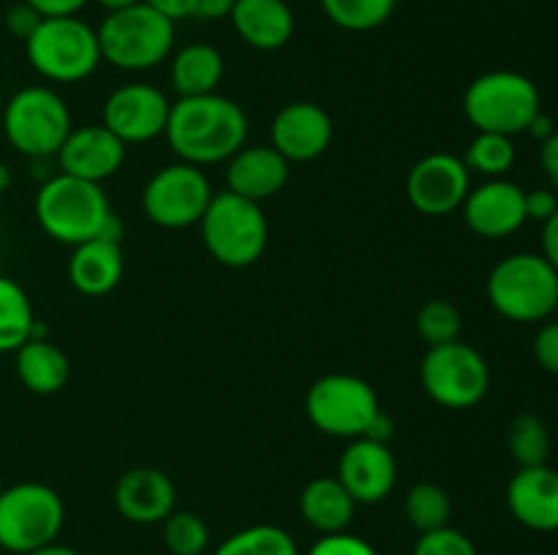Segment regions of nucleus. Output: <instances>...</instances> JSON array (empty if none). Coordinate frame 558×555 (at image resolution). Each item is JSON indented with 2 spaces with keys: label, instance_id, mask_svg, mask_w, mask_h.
Listing matches in <instances>:
<instances>
[{
  "label": "nucleus",
  "instance_id": "obj_15",
  "mask_svg": "<svg viewBox=\"0 0 558 555\" xmlns=\"http://www.w3.org/2000/svg\"><path fill=\"white\" fill-rule=\"evenodd\" d=\"M461 210L466 226L485 239L510 237L529 221L526 190L505 177L488 180V183L469 190Z\"/></svg>",
  "mask_w": 558,
  "mask_h": 555
},
{
  "label": "nucleus",
  "instance_id": "obj_2",
  "mask_svg": "<svg viewBox=\"0 0 558 555\" xmlns=\"http://www.w3.org/2000/svg\"><path fill=\"white\" fill-rule=\"evenodd\" d=\"M109 218H112V207L98 183L58 172L44 180L36 194L38 226L54 243L71 245V248L101 237Z\"/></svg>",
  "mask_w": 558,
  "mask_h": 555
},
{
  "label": "nucleus",
  "instance_id": "obj_40",
  "mask_svg": "<svg viewBox=\"0 0 558 555\" xmlns=\"http://www.w3.org/2000/svg\"><path fill=\"white\" fill-rule=\"evenodd\" d=\"M41 16H76L90 0H25Z\"/></svg>",
  "mask_w": 558,
  "mask_h": 555
},
{
  "label": "nucleus",
  "instance_id": "obj_44",
  "mask_svg": "<svg viewBox=\"0 0 558 555\" xmlns=\"http://www.w3.org/2000/svg\"><path fill=\"white\" fill-rule=\"evenodd\" d=\"M238 0H196L194 16L199 20H229Z\"/></svg>",
  "mask_w": 558,
  "mask_h": 555
},
{
  "label": "nucleus",
  "instance_id": "obj_4",
  "mask_svg": "<svg viewBox=\"0 0 558 555\" xmlns=\"http://www.w3.org/2000/svg\"><path fill=\"white\" fill-rule=\"evenodd\" d=\"M199 232L207 254L218 264L234 267V270L256 264L270 237V226H267L259 201H251L232 190L213 194L199 221Z\"/></svg>",
  "mask_w": 558,
  "mask_h": 555
},
{
  "label": "nucleus",
  "instance_id": "obj_23",
  "mask_svg": "<svg viewBox=\"0 0 558 555\" xmlns=\"http://www.w3.org/2000/svg\"><path fill=\"white\" fill-rule=\"evenodd\" d=\"M229 20L238 36L262 52L287 47L294 36V14L287 0H238Z\"/></svg>",
  "mask_w": 558,
  "mask_h": 555
},
{
  "label": "nucleus",
  "instance_id": "obj_3",
  "mask_svg": "<svg viewBox=\"0 0 558 555\" xmlns=\"http://www.w3.org/2000/svg\"><path fill=\"white\" fill-rule=\"evenodd\" d=\"M101 60L120 71H147L161 65L174 47V22L142 3L107 11L96 27Z\"/></svg>",
  "mask_w": 558,
  "mask_h": 555
},
{
  "label": "nucleus",
  "instance_id": "obj_20",
  "mask_svg": "<svg viewBox=\"0 0 558 555\" xmlns=\"http://www.w3.org/2000/svg\"><path fill=\"white\" fill-rule=\"evenodd\" d=\"M507 509L529 531H558V471L545 466L518 468L507 484Z\"/></svg>",
  "mask_w": 558,
  "mask_h": 555
},
{
  "label": "nucleus",
  "instance_id": "obj_6",
  "mask_svg": "<svg viewBox=\"0 0 558 555\" xmlns=\"http://www.w3.org/2000/svg\"><path fill=\"white\" fill-rule=\"evenodd\" d=\"M27 63L49 82H82L101 63L98 33L80 16H44L25 41Z\"/></svg>",
  "mask_w": 558,
  "mask_h": 555
},
{
  "label": "nucleus",
  "instance_id": "obj_24",
  "mask_svg": "<svg viewBox=\"0 0 558 555\" xmlns=\"http://www.w3.org/2000/svg\"><path fill=\"white\" fill-rule=\"evenodd\" d=\"M357 501L338 482V477L311 479L300 493V515L319 536L341 533L352 526Z\"/></svg>",
  "mask_w": 558,
  "mask_h": 555
},
{
  "label": "nucleus",
  "instance_id": "obj_18",
  "mask_svg": "<svg viewBox=\"0 0 558 555\" xmlns=\"http://www.w3.org/2000/svg\"><path fill=\"white\" fill-rule=\"evenodd\" d=\"M332 141V120L319 103L292 101L272 118L270 145L289 163H308L325 156Z\"/></svg>",
  "mask_w": 558,
  "mask_h": 555
},
{
  "label": "nucleus",
  "instance_id": "obj_7",
  "mask_svg": "<svg viewBox=\"0 0 558 555\" xmlns=\"http://www.w3.org/2000/svg\"><path fill=\"white\" fill-rule=\"evenodd\" d=\"M0 125L16 152L33 158H54L71 134V112L52 87L31 85L16 90L3 103Z\"/></svg>",
  "mask_w": 558,
  "mask_h": 555
},
{
  "label": "nucleus",
  "instance_id": "obj_31",
  "mask_svg": "<svg viewBox=\"0 0 558 555\" xmlns=\"http://www.w3.org/2000/svg\"><path fill=\"white\" fill-rule=\"evenodd\" d=\"M322 11L336 27L349 33L376 30L396 11L398 0H319Z\"/></svg>",
  "mask_w": 558,
  "mask_h": 555
},
{
  "label": "nucleus",
  "instance_id": "obj_42",
  "mask_svg": "<svg viewBox=\"0 0 558 555\" xmlns=\"http://www.w3.org/2000/svg\"><path fill=\"white\" fill-rule=\"evenodd\" d=\"M145 3L172 22L189 20L196 11V0H145Z\"/></svg>",
  "mask_w": 558,
  "mask_h": 555
},
{
  "label": "nucleus",
  "instance_id": "obj_22",
  "mask_svg": "<svg viewBox=\"0 0 558 555\" xmlns=\"http://www.w3.org/2000/svg\"><path fill=\"white\" fill-rule=\"evenodd\" d=\"M125 270L123 245L114 239H87L74 245L69 259V281L85 297H104L120 283Z\"/></svg>",
  "mask_w": 558,
  "mask_h": 555
},
{
  "label": "nucleus",
  "instance_id": "obj_50",
  "mask_svg": "<svg viewBox=\"0 0 558 555\" xmlns=\"http://www.w3.org/2000/svg\"><path fill=\"white\" fill-rule=\"evenodd\" d=\"M3 103H5L3 101V92H0V114H3Z\"/></svg>",
  "mask_w": 558,
  "mask_h": 555
},
{
  "label": "nucleus",
  "instance_id": "obj_46",
  "mask_svg": "<svg viewBox=\"0 0 558 555\" xmlns=\"http://www.w3.org/2000/svg\"><path fill=\"white\" fill-rule=\"evenodd\" d=\"M526 134H532L534 139H539V141H545L548 139L550 134H556V125H554V120L548 118V114L543 112V109H539L537 112V118L532 120V123H529V128H526Z\"/></svg>",
  "mask_w": 558,
  "mask_h": 555
},
{
  "label": "nucleus",
  "instance_id": "obj_38",
  "mask_svg": "<svg viewBox=\"0 0 558 555\" xmlns=\"http://www.w3.org/2000/svg\"><path fill=\"white\" fill-rule=\"evenodd\" d=\"M44 16L38 14L36 9H31V5L22 0V3L11 5L9 11H5V27H9L11 36L22 38V41H27V36H31L33 30L38 27V22H41Z\"/></svg>",
  "mask_w": 558,
  "mask_h": 555
},
{
  "label": "nucleus",
  "instance_id": "obj_11",
  "mask_svg": "<svg viewBox=\"0 0 558 555\" xmlns=\"http://www.w3.org/2000/svg\"><path fill=\"white\" fill-rule=\"evenodd\" d=\"M420 384L441 408L463 411L488 395L490 368L483 354L463 341L430 346L420 362Z\"/></svg>",
  "mask_w": 558,
  "mask_h": 555
},
{
  "label": "nucleus",
  "instance_id": "obj_27",
  "mask_svg": "<svg viewBox=\"0 0 558 555\" xmlns=\"http://www.w3.org/2000/svg\"><path fill=\"white\" fill-rule=\"evenodd\" d=\"M36 313L25 288L14 278L0 275V354H14L36 330Z\"/></svg>",
  "mask_w": 558,
  "mask_h": 555
},
{
  "label": "nucleus",
  "instance_id": "obj_32",
  "mask_svg": "<svg viewBox=\"0 0 558 555\" xmlns=\"http://www.w3.org/2000/svg\"><path fill=\"white\" fill-rule=\"evenodd\" d=\"M463 163H466L469 172L485 174V177L490 180L505 177L512 169V163H515V145H512V136L477 131V136L469 141Z\"/></svg>",
  "mask_w": 558,
  "mask_h": 555
},
{
  "label": "nucleus",
  "instance_id": "obj_1",
  "mask_svg": "<svg viewBox=\"0 0 558 555\" xmlns=\"http://www.w3.org/2000/svg\"><path fill=\"white\" fill-rule=\"evenodd\" d=\"M163 136L180 161L199 169L227 163L248 139V114L221 92L178 98L169 109Z\"/></svg>",
  "mask_w": 558,
  "mask_h": 555
},
{
  "label": "nucleus",
  "instance_id": "obj_41",
  "mask_svg": "<svg viewBox=\"0 0 558 555\" xmlns=\"http://www.w3.org/2000/svg\"><path fill=\"white\" fill-rule=\"evenodd\" d=\"M539 163H543V172L545 177L550 180V188L558 194V131L550 134L548 139L539 141Z\"/></svg>",
  "mask_w": 558,
  "mask_h": 555
},
{
  "label": "nucleus",
  "instance_id": "obj_49",
  "mask_svg": "<svg viewBox=\"0 0 558 555\" xmlns=\"http://www.w3.org/2000/svg\"><path fill=\"white\" fill-rule=\"evenodd\" d=\"M11 169H9V163L5 161H0V194H5V190L11 188Z\"/></svg>",
  "mask_w": 558,
  "mask_h": 555
},
{
  "label": "nucleus",
  "instance_id": "obj_33",
  "mask_svg": "<svg viewBox=\"0 0 558 555\" xmlns=\"http://www.w3.org/2000/svg\"><path fill=\"white\" fill-rule=\"evenodd\" d=\"M161 539L172 555H205L210 547V528L196 511L174 509L161 522Z\"/></svg>",
  "mask_w": 558,
  "mask_h": 555
},
{
  "label": "nucleus",
  "instance_id": "obj_30",
  "mask_svg": "<svg viewBox=\"0 0 558 555\" xmlns=\"http://www.w3.org/2000/svg\"><path fill=\"white\" fill-rule=\"evenodd\" d=\"M507 446L521 468L545 466L550 455V430L537 414H518L507 430Z\"/></svg>",
  "mask_w": 558,
  "mask_h": 555
},
{
  "label": "nucleus",
  "instance_id": "obj_10",
  "mask_svg": "<svg viewBox=\"0 0 558 555\" xmlns=\"http://www.w3.org/2000/svg\"><path fill=\"white\" fill-rule=\"evenodd\" d=\"M379 411V395L374 386L352 373L322 375L305 395L311 424L332 439H363Z\"/></svg>",
  "mask_w": 558,
  "mask_h": 555
},
{
  "label": "nucleus",
  "instance_id": "obj_43",
  "mask_svg": "<svg viewBox=\"0 0 558 555\" xmlns=\"http://www.w3.org/2000/svg\"><path fill=\"white\" fill-rule=\"evenodd\" d=\"M543 256L558 272V210L543 223Z\"/></svg>",
  "mask_w": 558,
  "mask_h": 555
},
{
  "label": "nucleus",
  "instance_id": "obj_34",
  "mask_svg": "<svg viewBox=\"0 0 558 555\" xmlns=\"http://www.w3.org/2000/svg\"><path fill=\"white\" fill-rule=\"evenodd\" d=\"M463 319L461 310L447 299H428L417 313V332L430 346H445V343L461 341Z\"/></svg>",
  "mask_w": 558,
  "mask_h": 555
},
{
  "label": "nucleus",
  "instance_id": "obj_17",
  "mask_svg": "<svg viewBox=\"0 0 558 555\" xmlns=\"http://www.w3.org/2000/svg\"><path fill=\"white\" fill-rule=\"evenodd\" d=\"M54 161L63 174L101 185L123 166L125 145L104 123H87L71 128Z\"/></svg>",
  "mask_w": 558,
  "mask_h": 555
},
{
  "label": "nucleus",
  "instance_id": "obj_37",
  "mask_svg": "<svg viewBox=\"0 0 558 555\" xmlns=\"http://www.w3.org/2000/svg\"><path fill=\"white\" fill-rule=\"evenodd\" d=\"M534 357L545 373L558 379V321L539 326L537 337H534Z\"/></svg>",
  "mask_w": 558,
  "mask_h": 555
},
{
  "label": "nucleus",
  "instance_id": "obj_19",
  "mask_svg": "<svg viewBox=\"0 0 558 555\" xmlns=\"http://www.w3.org/2000/svg\"><path fill=\"white\" fill-rule=\"evenodd\" d=\"M114 509L136 526H161L178 504V490L169 473L153 466L129 468L114 484Z\"/></svg>",
  "mask_w": 558,
  "mask_h": 555
},
{
  "label": "nucleus",
  "instance_id": "obj_29",
  "mask_svg": "<svg viewBox=\"0 0 558 555\" xmlns=\"http://www.w3.org/2000/svg\"><path fill=\"white\" fill-rule=\"evenodd\" d=\"M213 555H300V550L292 533L270 522H259L223 539Z\"/></svg>",
  "mask_w": 558,
  "mask_h": 555
},
{
  "label": "nucleus",
  "instance_id": "obj_25",
  "mask_svg": "<svg viewBox=\"0 0 558 555\" xmlns=\"http://www.w3.org/2000/svg\"><path fill=\"white\" fill-rule=\"evenodd\" d=\"M14 354L16 375H20L22 386L33 395H54L69 381V357L49 337H31Z\"/></svg>",
  "mask_w": 558,
  "mask_h": 555
},
{
  "label": "nucleus",
  "instance_id": "obj_28",
  "mask_svg": "<svg viewBox=\"0 0 558 555\" xmlns=\"http://www.w3.org/2000/svg\"><path fill=\"white\" fill-rule=\"evenodd\" d=\"M403 515L417 533L439 531V528L450 526V493L436 482H417L403 498Z\"/></svg>",
  "mask_w": 558,
  "mask_h": 555
},
{
  "label": "nucleus",
  "instance_id": "obj_36",
  "mask_svg": "<svg viewBox=\"0 0 558 555\" xmlns=\"http://www.w3.org/2000/svg\"><path fill=\"white\" fill-rule=\"evenodd\" d=\"M305 555H379L371 542H365L363 536H354V533L341 531V533H325V536L316 539L308 547Z\"/></svg>",
  "mask_w": 558,
  "mask_h": 555
},
{
  "label": "nucleus",
  "instance_id": "obj_12",
  "mask_svg": "<svg viewBox=\"0 0 558 555\" xmlns=\"http://www.w3.org/2000/svg\"><path fill=\"white\" fill-rule=\"evenodd\" d=\"M213 188L207 174L194 163H169L161 166L142 190V210L156 226L185 229L202 221Z\"/></svg>",
  "mask_w": 558,
  "mask_h": 555
},
{
  "label": "nucleus",
  "instance_id": "obj_35",
  "mask_svg": "<svg viewBox=\"0 0 558 555\" xmlns=\"http://www.w3.org/2000/svg\"><path fill=\"white\" fill-rule=\"evenodd\" d=\"M412 555H480L472 539L458 528H439V531L420 533Z\"/></svg>",
  "mask_w": 558,
  "mask_h": 555
},
{
  "label": "nucleus",
  "instance_id": "obj_48",
  "mask_svg": "<svg viewBox=\"0 0 558 555\" xmlns=\"http://www.w3.org/2000/svg\"><path fill=\"white\" fill-rule=\"evenodd\" d=\"M96 3L104 5L107 11H118V9H125V5L142 3V0H96Z\"/></svg>",
  "mask_w": 558,
  "mask_h": 555
},
{
  "label": "nucleus",
  "instance_id": "obj_47",
  "mask_svg": "<svg viewBox=\"0 0 558 555\" xmlns=\"http://www.w3.org/2000/svg\"><path fill=\"white\" fill-rule=\"evenodd\" d=\"M27 555H82V553H76V550L69 547V544L52 542V544H44V547L33 550V553H27Z\"/></svg>",
  "mask_w": 558,
  "mask_h": 555
},
{
  "label": "nucleus",
  "instance_id": "obj_21",
  "mask_svg": "<svg viewBox=\"0 0 558 555\" xmlns=\"http://www.w3.org/2000/svg\"><path fill=\"white\" fill-rule=\"evenodd\" d=\"M289 180V161L272 145H243L227 161V190L251 201L281 194Z\"/></svg>",
  "mask_w": 558,
  "mask_h": 555
},
{
  "label": "nucleus",
  "instance_id": "obj_8",
  "mask_svg": "<svg viewBox=\"0 0 558 555\" xmlns=\"http://www.w3.org/2000/svg\"><path fill=\"white\" fill-rule=\"evenodd\" d=\"M463 112L485 134H526L539 112V90L518 71H488L466 87Z\"/></svg>",
  "mask_w": 558,
  "mask_h": 555
},
{
  "label": "nucleus",
  "instance_id": "obj_13",
  "mask_svg": "<svg viewBox=\"0 0 558 555\" xmlns=\"http://www.w3.org/2000/svg\"><path fill=\"white\" fill-rule=\"evenodd\" d=\"M469 190H472V172L463 158L452 152H430L409 169L407 196L414 210L423 215L445 218L461 210Z\"/></svg>",
  "mask_w": 558,
  "mask_h": 555
},
{
  "label": "nucleus",
  "instance_id": "obj_14",
  "mask_svg": "<svg viewBox=\"0 0 558 555\" xmlns=\"http://www.w3.org/2000/svg\"><path fill=\"white\" fill-rule=\"evenodd\" d=\"M169 109H172V101L156 85L129 82V85H120L118 90H112V96L104 103V125L125 147L140 145V141L163 136L169 123Z\"/></svg>",
  "mask_w": 558,
  "mask_h": 555
},
{
  "label": "nucleus",
  "instance_id": "obj_5",
  "mask_svg": "<svg viewBox=\"0 0 558 555\" xmlns=\"http://www.w3.org/2000/svg\"><path fill=\"white\" fill-rule=\"evenodd\" d=\"M485 292L496 313L534 324L558 308V272L543 254H512L490 270Z\"/></svg>",
  "mask_w": 558,
  "mask_h": 555
},
{
  "label": "nucleus",
  "instance_id": "obj_16",
  "mask_svg": "<svg viewBox=\"0 0 558 555\" xmlns=\"http://www.w3.org/2000/svg\"><path fill=\"white\" fill-rule=\"evenodd\" d=\"M338 482L357 504H379L396 490L398 462L390 444L371 439H354L338 460Z\"/></svg>",
  "mask_w": 558,
  "mask_h": 555
},
{
  "label": "nucleus",
  "instance_id": "obj_39",
  "mask_svg": "<svg viewBox=\"0 0 558 555\" xmlns=\"http://www.w3.org/2000/svg\"><path fill=\"white\" fill-rule=\"evenodd\" d=\"M558 210V196L554 188L526 190V218L529 221H548Z\"/></svg>",
  "mask_w": 558,
  "mask_h": 555
},
{
  "label": "nucleus",
  "instance_id": "obj_26",
  "mask_svg": "<svg viewBox=\"0 0 558 555\" xmlns=\"http://www.w3.org/2000/svg\"><path fill=\"white\" fill-rule=\"evenodd\" d=\"M172 87L178 98H196L218 92L223 79V54L213 44H185L172 58Z\"/></svg>",
  "mask_w": 558,
  "mask_h": 555
},
{
  "label": "nucleus",
  "instance_id": "obj_51",
  "mask_svg": "<svg viewBox=\"0 0 558 555\" xmlns=\"http://www.w3.org/2000/svg\"><path fill=\"white\" fill-rule=\"evenodd\" d=\"M0 493H3V477H0Z\"/></svg>",
  "mask_w": 558,
  "mask_h": 555
},
{
  "label": "nucleus",
  "instance_id": "obj_9",
  "mask_svg": "<svg viewBox=\"0 0 558 555\" xmlns=\"http://www.w3.org/2000/svg\"><path fill=\"white\" fill-rule=\"evenodd\" d=\"M63 522L65 504L49 484L20 482L0 493V547L5 553L27 555L58 542Z\"/></svg>",
  "mask_w": 558,
  "mask_h": 555
},
{
  "label": "nucleus",
  "instance_id": "obj_45",
  "mask_svg": "<svg viewBox=\"0 0 558 555\" xmlns=\"http://www.w3.org/2000/svg\"><path fill=\"white\" fill-rule=\"evenodd\" d=\"M363 439L379 441V444H390V439H392V419L387 417L385 411H379V414H376L374 422H371L368 433H365Z\"/></svg>",
  "mask_w": 558,
  "mask_h": 555
}]
</instances>
